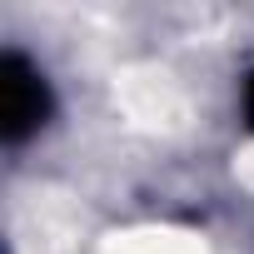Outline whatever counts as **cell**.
Returning <instances> with one entry per match:
<instances>
[{
    "mask_svg": "<svg viewBox=\"0 0 254 254\" xmlns=\"http://www.w3.org/2000/svg\"><path fill=\"white\" fill-rule=\"evenodd\" d=\"M95 254H209V244L204 234H190V229H130L105 239Z\"/></svg>",
    "mask_w": 254,
    "mask_h": 254,
    "instance_id": "1",
    "label": "cell"
}]
</instances>
